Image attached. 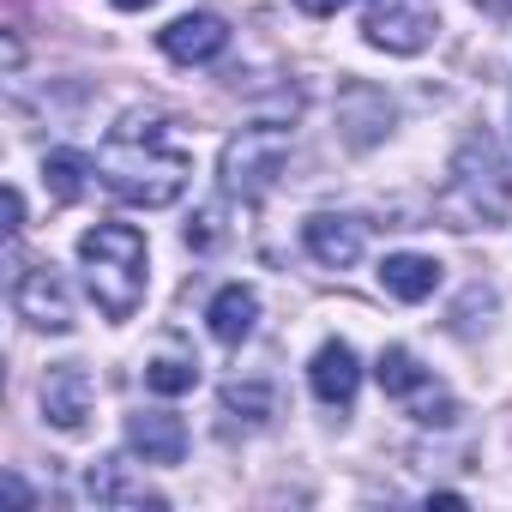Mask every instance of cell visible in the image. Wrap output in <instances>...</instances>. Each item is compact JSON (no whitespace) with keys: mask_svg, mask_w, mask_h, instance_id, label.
Returning <instances> with one entry per match:
<instances>
[{"mask_svg":"<svg viewBox=\"0 0 512 512\" xmlns=\"http://www.w3.org/2000/svg\"><path fill=\"white\" fill-rule=\"evenodd\" d=\"M97 175L115 199L127 205H145V211H163L187 193L193 181V157L175 145L169 121L163 115H121V127H109L103 151H97Z\"/></svg>","mask_w":512,"mask_h":512,"instance_id":"cell-1","label":"cell"},{"mask_svg":"<svg viewBox=\"0 0 512 512\" xmlns=\"http://www.w3.org/2000/svg\"><path fill=\"white\" fill-rule=\"evenodd\" d=\"M434 211H440L446 229H494V223H506V211H512V169H506L494 133H470L458 145Z\"/></svg>","mask_w":512,"mask_h":512,"instance_id":"cell-2","label":"cell"},{"mask_svg":"<svg viewBox=\"0 0 512 512\" xmlns=\"http://www.w3.org/2000/svg\"><path fill=\"white\" fill-rule=\"evenodd\" d=\"M79 266L103 320H133L145 308V235L133 223H97L79 235Z\"/></svg>","mask_w":512,"mask_h":512,"instance_id":"cell-3","label":"cell"},{"mask_svg":"<svg viewBox=\"0 0 512 512\" xmlns=\"http://www.w3.org/2000/svg\"><path fill=\"white\" fill-rule=\"evenodd\" d=\"M284 163H290V127L253 121V127H241V133L223 145L217 175H223V193H229V199H260V193L278 187Z\"/></svg>","mask_w":512,"mask_h":512,"instance_id":"cell-4","label":"cell"},{"mask_svg":"<svg viewBox=\"0 0 512 512\" xmlns=\"http://www.w3.org/2000/svg\"><path fill=\"white\" fill-rule=\"evenodd\" d=\"M374 380H380V392H386V398H398V404H404L416 422H428V428H446V422L458 416V404H452V398L428 380V368H422L410 350H398V344H392V350H380Z\"/></svg>","mask_w":512,"mask_h":512,"instance_id":"cell-5","label":"cell"},{"mask_svg":"<svg viewBox=\"0 0 512 512\" xmlns=\"http://www.w3.org/2000/svg\"><path fill=\"white\" fill-rule=\"evenodd\" d=\"M440 31V13L434 0H374V13L362 25V37L380 49V55H422Z\"/></svg>","mask_w":512,"mask_h":512,"instance_id":"cell-6","label":"cell"},{"mask_svg":"<svg viewBox=\"0 0 512 512\" xmlns=\"http://www.w3.org/2000/svg\"><path fill=\"white\" fill-rule=\"evenodd\" d=\"M392 121H398V109H392V97H386L380 85L350 79V85L338 91V133H344L350 151H374V145L392 133Z\"/></svg>","mask_w":512,"mask_h":512,"instance_id":"cell-7","label":"cell"},{"mask_svg":"<svg viewBox=\"0 0 512 512\" xmlns=\"http://www.w3.org/2000/svg\"><path fill=\"white\" fill-rule=\"evenodd\" d=\"M13 308L37 332H73V296L55 266H19L13 272Z\"/></svg>","mask_w":512,"mask_h":512,"instance_id":"cell-8","label":"cell"},{"mask_svg":"<svg viewBox=\"0 0 512 512\" xmlns=\"http://www.w3.org/2000/svg\"><path fill=\"white\" fill-rule=\"evenodd\" d=\"M91 410H97V386H91V374H85L79 362H61V368L43 374V422H49V428L85 434Z\"/></svg>","mask_w":512,"mask_h":512,"instance_id":"cell-9","label":"cell"},{"mask_svg":"<svg viewBox=\"0 0 512 512\" xmlns=\"http://www.w3.org/2000/svg\"><path fill=\"white\" fill-rule=\"evenodd\" d=\"M157 49L169 61H181V67H205V61H217L229 49V25L217 13H187V19H175V25L157 31Z\"/></svg>","mask_w":512,"mask_h":512,"instance_id":"cell-10","label":"cell"},{"mask_svg":"<svg viewBox=\"0 0 512 512\" xmlns=\"http://www.w3.org/2000/svg\"><path fill=\"white\" fill-rule=\"evenodd\" d=\"M302 241H308V253H314L320 266L344 272V266H356V260H362V247H368V229H362L356 217L320 211V217H308V223H302Z\"/></svg>","mask_w":512,"mask_h":512,"instance_id":"cell-11","label":"cell"},{"mask_svg":"<svg viewBox=\"0 0 512 512\" xmlns=\"http://www.w3.org/2000/svg\"><path fill=\"white\" fill-rule=\"evenodd\" d=\"M308 386H314V398H320V404L350 410V404H356V386H362V362H356V350H350L344 338L320 344V356L308 362Z\"/></svg>","mask_w":512,"mask_h":512,"instance_id":"cell-12","label":"cell"},{"mask_svg":"<svg viewBox=\"0 0 512 512\" xmlns=\"http://www.w3.org/2000/svg\"><path fill=\"white\" fill-rule=\"evenodd\" d=\"M127 446L145 458V464H181L187 452V422L175 410H133L127 416Z\"/></svg>","mask_w":512,"mask_h":512,"instance_id":"cell-13","label":"cell"},{"mask_svg":"<svg viewBox=\"0 0 512 512\" xmlns=\"http://www.w3.org/2000/svg\"><path fill=\"white\" fill-rule=\"evenodd\" d=\"M205 320H211V338L235 350V344H247V338H253V326H260V296H253L247 284H223V290L211 296Z\"/></svg>","mask_w":512,"mask_h":512,"instance_id":"cell-14","label":"cell"},{"mask_svg":"<svg viewBox=\"0 0 512 512\" xmlns=\"http://www.w3.org/2000/svg\"><path fill=\"white\" fill-rule=\"evenodd\" d=\"M380 284H386V296H398V302H428V296L440 290V260H428V253H386Z\"/></svg>","mask_w":512,"mask_h":512,"instance_id":"cell-15","label":"cell"},{"mask_svg":"<svg viewBox=\"0 0 512 512\" xmlns=\"http://www.w3.org/2000/svg\"><path fill=\"white\" fill-rule=\"evenodd\" d=\"M85 494L97 500V506H163V494H151L145 482H133L127 476V458H103V464H91V476H85Z\"/></svg>","mask_w":512,"mask_h":512,"instance_id":"cell-16","label":"cell"},{"mask_svg":"<svg viewBox=\"0 0 512 512\" xmlns=\"http://www.w3.org/2000/svg\"><path fill=\"white\" fill-rule=\"evenodd\" d=\"M85 175H91V163L79 151H49L43 157V187H49L55 205H79L85 199Z\"/></svg>","mask_w":512,"mask_h":512,"instance_id":"cell-17","label":"cell"},{"mask_svg":"<svg viewBox=\"0 0 512 512\" xmlns=\"http://www.w3.org/2000/svg\"><path fill=\"white\" fill-rule=\"evenodd\" d=\"M145 386H151L157 398H181V392H193V386H199V362H193V356H181V350H163V356H151V362H145Z\"/></svg>","mask_w":512,"mask_h":512,"instance_id":"cell-18","label":"cell"},{"mask_svg":"<svg viewBox=\"0 0 512 512\" xmlns=\"http://www.w3.org/2000/svg\"><path fill=\"white\" fill-rule=\"evenodd\" d=\"M272 410H278V398H272V386H260V380H229V386H223V416H241L247 428H266Z\"/></svg>","mask_w":512,"mask_h":512,"instance_id":"cell-19","label":"cell"},{"mask_svg":"<svg viewBox=\"0 0 512 512\" xmlns=\"http://www.w3.org/2000/svg\"><path fill=\"white\" fill-rule=\"evenodd\" d=\"M217 241V211H199V223H187V247H211Z\"/></svg>","mask_w":512,"mask_h":512,"instance_id":"cell-20","label":"cell"},{"mask_svg":"<svg viewBox=\"0 0 512 512\" xmlns=\"http://www.w3.org/2000/svg\"><path fill=\"white\" fill-rule=\"evenodd\" d=\"M19 229H25V193L7 187V241H19Z\"/></svg>","mask_w":512,"mask_h":512,"instance_id":"cell-21","label":"cell"},{"mask_svg":"<svg viewBox=\"0 0 512 512\" xmlns=\"http://www.w3.org/2000/svg\"><path fill=\"white\" fill-rule=\"evenodd\" d=\"M296 7H302L308 19H332V13H344V7H356V0H296Z\"/></svg>","mask_w":512,"mask_h":512,"instance_id":"cell-22","label":"cell"},{"mask_svg":"<svg viewBox=\"0 0 512 512\" xmlns=\"http://www.w3.org/2000/svg\"><path fill=\"white\" fill-rule=\"evenodd\" d=\"M0 488H7V500H19V506H31V488H25L19 476H0Z\"/></svg>","mask_w":512,"mask_h":512,"instance_id":"cell-23","label":"cell"},{"mask_svg":"<svg viewBox=\"0 0 512 512\" xmlns=\"http://www.w3.org/2000/svg\"><path fill=\"white\" fill-rule=\"evenodd\" d=\"M121 13H145V7H157V0H115Z\"/></svg>","mask_w":512,"mask_h":512,"instance_id":"cell-24","label":"cell"},{"mask_svg":"<svg viewBox=\"0 0 512 512\" xmlns=\"http://www.w3.org/2000/svg\"><path fill=\"white\" fill-rule=\"evenodd\" d=\"M494 13H512V0H494Z\"/></svg>","mask_w":512,"mask_h":512,"instance_id":"cell-25","label":"cell"}]
</instances>
